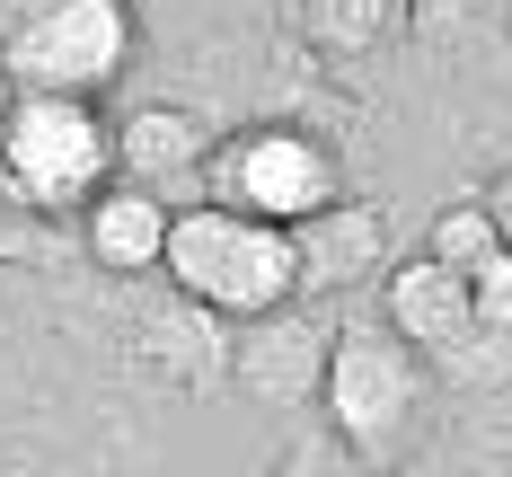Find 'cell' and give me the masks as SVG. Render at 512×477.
Segmentation results:
<instances>
[{"label":"cell","instance_id":"1","mask_svg":"<svg viewBox=\"0 0 512 477\" xmlns=\"http://www.w3.org/2000/svg\"><path fill=\"white\" fill-rule=\"evenodd\" d=\"M195 310L221 318H274L301 292V230H274L256 212L230 204H177L168 230V265H159Z\"/></svg>","mask_w":512,"mask_h":477},{"label":"cell","instance_id":"2","mask_svg":"<svg viewBox=\"0 0 512 477\" xmlns=\"http://www.w3.org/2000/svg\"><path fill=\"white\" fill-rule=\"evenodd\" d=\"M124 177L98 98H18L0 124V195L27 212H89Z\"/></svg>","mask_w":512,"mask_h":477},{"label":"cell","instance_id":"3","mask_svg":"<svg viewBox=\"0 0 512 477\" xmlns=\"http://www.w3.org/2000/svg\"><path fill=\"white\" fill-rule=\"evenodd\" d=\"M195 204H230V212H256L274 230H309L318 212L345 204V168L336 151L301 133V124H239L221 133L204 159V195Z\"/></svg>","mask_w":512,"mask_h":477},{"label":"cell","instance_id":"4","mask_svg":"<svg viewBox=\"0 0 512 477\" xmlns=\"http://www.w3.org/2000/svg\"><path fill=\"white\" fill-rule=\"evenodd\" d=\"M133 0H18L0 62L27 98H98L133 62Z\"/></svg>","mask_w":512,"mask_h":477},{"label":"cell","instance_id":"5","mask_svg":"<svg viewBox=\"0 0 512 477\" xmlns=\"http://www.w3.org/2000/svg\"><path fill=\"white\" fill-rule=\"evenodd\" d=\"M415 407H424V354L407 336L398 327H336V345H327V416L362 460H389L415 433Z\"/></svg>","mask_w":512,"mask_h":477},{"label":"cell","instance_id":"6","mask_svg":"<svg viewBox=\"0 0 512 477\" xmlns=\"http://www.w3.org/2000/svg\"><path fill=\"white\" fill-rule=\"evenodd\" d=\"M380 301H389V327L407 336L424 363H442L451 380H504L512 371V336L477 318V292H468L460 265L442 257H407L380 274Z\"/></svg>","mask_w":512,"mask_h":477},{"label":"cell","instance_id":"7","mask_svg":"<svg viewBox=\"0 0 512 477\" xmlns=\"http://www.w3.org/2000/svg\"><path fill=\"white\" fill-rule=\"evenodd\" d=\"M168 230H177V204L133 186V177H115L98 204L80 212V239H89V257L106 274H159L168 265Z\"/></svg>","mask_w":512,"mask_h":477},{"label":"cell","instance_id":"8","mask_svg":"<svg viewBox=\"0 0 512 477\" xmlns=\"http://www.w3.org/2000/svg\"><path fill=\"white\" fill-rule=\"evenodd\" d=\"M115 159H124V177H133V186L168 195V168H195V177H204L212 133L186 115V106H133V115L115 124Z\"/></svg>","mask_w":512,"mask_h":477},{"label":"cell","instance_id":"9","mask_svg":"<svg viewBox=\"0 0 512 477\" xmlns=\"http://www.w3.org/2000/svg\"><path fill=\"white\" fill-rule=\"evenodd\" d=\"M371 221H362L354 204H336V212H318L301 230V283H327V292H345V283H362L371 274Z\"/></svg>","mask_w":512,"mask_h":477},{"label":"cell","instance_id":"10","mask_svg":"<svg viewBox=\"0 0 512 477\" xmlns=\"http://www.w3.org/2000/svg\"><path fill=\"white\" fill-rule=\"evenodd\" d=\"M512 239H504V221L486 204H442L433 212V230H424V257H442V265H460V274H477L486 257H504Z\"/></svg>","mask_w":512,"mask_h":477},{"label":"cell","instance_id":"11","mask_svg":"<svg viewBox=\"0 0 512 477\" xmlns=\"http://www.w3.org/2000/svg\"><path fill=\"white\" fill-rule=\"evenodd\" d=\"M468 292H477V318L512 336V248H504V257H486V265H477V274H468Z\"/></svg>","mask_w":512,"mask_h":477},{"label":"cell","instance_id":"12","mask_svg":"<svg viewBox=\"0 0 512 477\" xmlns=\"http://www.w3.org/2000/svg\"><path fill=\"white\" fill-rule=\"evenodd\" d=\"M18 98H27V89H18V80H9V62H0V124L18 115Z\"/></svg>","mask_w":512,"mask_h":477}]
</instances>
